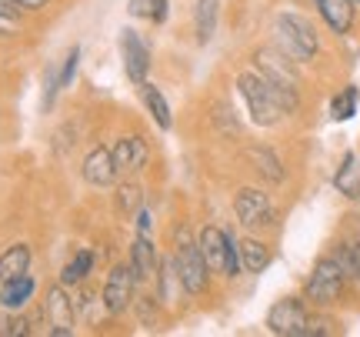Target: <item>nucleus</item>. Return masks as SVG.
<instances>
[{
  "instance_id": "obj_1",
  "label": "nucleus",
  "mask_w": 360,
  "mask_h": 337,
  "mask_svg": "<svg viewBox=\"0 0 360 337\" xmlns=\"http://www.w3.org/2000/svg\"><path fill=\"white\" fill-rule=\"evenodd\" d=\"M274 34H277L281 51L287 53L290 61H314V53H317V47H321L314 24H310L307 17L290 13V11H283V13L274 17Z\"/></svg>"
},
{
  "instance_id": "obj_2",
  "label": "nucleus",
  "mask_w": 360,
  "mask_h": 337,
  "mask_svg": "<svg viewBox=\"0 0 360 337\" xmlns=\"http://www.w3.org/2000/svg\"><path fill=\"white\" fill-rule=\"evenodd\" d=\"M237 91L247 101V110H250V120L257 127H274L281 120L283 107L277 104V97L270 91V84L260 74H240L237 77Z\"/></svg>"
},
{
  "instance_id": "obj_3",
  "label": "nucleus",
  "mask_w": 360,
  "mask_h": 337,
  "mask_svg": "<svg viewBox=\"0 0 360 337\" xmlns=\"http://www.w3.org/2000/svg\"><path fill=\"white\" fill-rule=\"evenodd\" d=\"M197 247H200L210 271L227 274V277L240 274V241H233L231 234H224L220 227H204Z\"/></svg>"
},
{
  "instance_id": "obj_4",
  "label": "nucleus",
  "mask_w": 360,
  "mask_h": 337,
  "mask_svg": "<svg viewBox=\"0 0 360 337\" xmlns=\"http://www.w3.org/2000/svg\"><path fill=\"white\" fill-rule=\"evenodd\" d=\"M177 274H180V287L187 291V294H204L207 291V281H210V267H207L204 254H200V247L191 244V237L180 231L177 234Z\"/></svg>"
},
{
  "instance_id": "obj_5",
  "label": "nucleus",
  "mask_w": 360,
  "mask_h": 337,
  "mask_svg": "<svg viewBox=\"0 0 360 337\" xmlns=\"http://www.w3.org/2000/svg\"><path fill=\"white\" fill-rule=\"evenodd\" d=\"M344 281H347V271L340 267V260H330V257L317 260V267H314V274L307 281V298L314 304H321V307L323 304H334L344 294Z\"/></svg>"
},
{
  "instance_id": "obj_6",
  "label": "nucleus",
  "mask_w": 360,
  "mask_h": 337,
  "mask_svg": "<svg viewBox=\"0 0 360 337\" xmlns=\"http://www.w3.org/2000/svg\"><path fill=\"white\" fill-rule=\"evenodd\" d=\"M267 327L281 337H307L310 314H307V307H304V300H297V298L277 300L267 314Z\"/></svg>"
},
{
  "instance_id": "obj_7",
  "label": "nucleus",
  "mask_w": 360,
  "mask_h": 337,
  "mask_svg": "<svg viewBox=\"0 0 360 337\" xmlns=\"http://www.w3.org/2000/svg\"><path fill=\"white\" fill-rule=\"evenodd\" d=\"M233 210H237V221L244 227H267L274 224V204L264 191H254V187H244L237 201H233Z\"/></svg>"
},
{
  "instance_id": "obj_8",
  "label": "nucleus",
  "mask_w": 360,
  "mask_h": 337,
  "mask_svg": "<svg viewBox=\"0 0 360 337\" xmlns=\"http://www.w3.org/2000/svg\"><path fill=\"white\" fill-rule=\"evenodd\" d=\"M120 53H124V70H127V77L141 87L143 80H147V70H150V47L141 40L137 30H120Z\"/></svg>"
},
{
  "instance_id": "obj_9",
  "label": "nucleus",
  "mask_w": 360,
  "mask_h": 337,
  "mask_svg": "<svg viewBox=\"0 0 360 337\" xmlns=\"http://www.w3.org/2000/svg\"><path fill=\"white\" fill-rule=\"evenodd\" d=\"M134 267L127 264H117L114 271L107 274V284H103V304H107V311L110 314H120L127 311L130 298H134Z\"/></svg>"
},
{
  "instance_id": "obj_10",
  "label": "nucleus",
  "mask_w": 360,
  "mask_h": 337,
  "mask_svg": "<svg viewBox=\"0 0 360 337\" xmlns=\"http://www.w3.org/2000/svg\"><path fill=\"white\" fill-rule=\"evenodd\" d=\"M254 61H257V70L260 77L274 84V87H283V91H297V74L294 67L287 64V53H277V51H257L254 53Z\"/></svg>"
},
{
  "instance_id": "obj_11",
  "label": "nucleus",
  "mask_w": 360,
  "mask_h": 337,
  "mask_svg": "<svg viewBox=\"0 0 360 337\" xmlns=\"http://www.w3.org/2000/svg\"><path fill=\"white\" fill-rule=\"evenodd\" d=\"M117 164H114V151H107V147H97V151H90L87 160H84V181L90 187H110L117 181Z\"/></svg>"
},
{
  "instance_id": "obj_12",
  "label": "nucleus",
  "mask_w": 360,
  "mask_h": 337,
  "mask_svg": "<svg viewBox=\"0 0 360 337\" xmlns=\"http://www.w3.org/2000/svg\"><path fill=\"white\" fill-rule=\"evenodd\" d=\"M47 317H51V334L53 337H70L74 334V300H67L64 287H53L47 294Z\"/></svg>"
},
{
  "instance_id": "obj_13",
  "label": "nucleus",
  "mask_w": 360,
  "mask_h": 337,
  "mask_svg": "<svg viewBox=\"0 0 360 337\" xmlns=\"http://www.w3.org/2000/svg\"><path fill=\"white\" fill-rule=\"evenodd\" d=\"M114 164L117 170H141L147 164V141L130 134V137H120L114 144Z\"/></svg>"
},
{
  "instance_id": "obj_14",
  "label": "nucleus",
  "mask_w": 360,
  "mask_h": 337,
  "mask_svg": "<svg viewBox=\"0 0 360 337\" xmlns=\"http://www.w3.org/2000/svg\"><path fill=\"white\" fill-rule=\"evenodd\" d=\"M130 267H134V277H137V281L157 277V250L147 234H141V237L134 241V247H130Z\"/></svg>"
},
{
  "instance_id": "obj_15",
  "label": "nucleus",
  "mask_w": 360,
  "mask_h": 337,
  "mask_svg": "<svg viewBox=\"0 0 360 337\" xmlns=\"http://www.w3.org/2000/svg\"><path fill=\"white\" fill-rule=\"evenodd\" d=\"M317 11L334 34H347L354 27V0H317Z\"/></svg>"
},
{
  "instance_id": "obj_16",
  "label": "nucleus",
  "mask_w": 360,
  "mask_h": 337,
  "mask_svg": "<svg viewBox=\"0 0 360 337\" xmlns=\"http://www.w3.org/2000/svg\"><path fill=\"white\" fill-rule=\"evenodd\" d=\"M334 187L344 197H360V154L357 151H350V154L340 160V167H337V174H334Z\"/></svg>"
},
{
  "instance_id": "obj_17",
  "label": "nucleus",
  "mask_w": 360,
  "mask_h": 337,
  "mask_svg": "<svg viewBox=\"0 0 360 337\" xmlns=\"http://www.w3.org/2000/svg\"><path fill=\"white\" fill-rule=\"evenodd\" d=\"M27 267H30V247L27 244H13L0 254V281L20 277V274H27Z\"/></svg>"
},
{
  "instance_id": "obj_18",
  "label": "nucleus",
  "mask_w": 360,
  "mask_h": 337,
  "mask_svg": "<svg viewBox=\"0 0 360 337\" xmlns=\"http://www.w3.org/2000/svg\"><path fill=\"white\" fill-rule=\"evenodd\" d=\"M217 13H220V0H197V11H193V27H197V40L207 44L217 30Z\"/></svg>"
},
{
  "instance_id": "obj_19",
  "label": "nucleus",
  "mask_w": 360,
  "mask_h": 337,
  "mask_svg": "<svg viewBox=\"0 0 360 337\" xmlns=\"http://www.w3.org/2000/svg\"><path fill=\"white\" fill-rule=\"evenodd\" d=\"M247 160H250L254 170H260L267 181H274V184L283 181V164L274 151H267V147H250V151H247Z\"/></svg>"
},
{
  "instance_id": "obj_20",
  "label": "nucleus",
  "mask_w": 360,
  "mask_h": 337,
  "mask_svg": "<svg viewBox=\"0 0 360 337\" xmlns=\"http://www.w3.org/2000/svg\"><path fill=\"white\" fill-rule=\"evenodd\" d=\"M30 294H34V277L20 274V277H13V281H4L0 300H4V304H7L11 311H20L27 300H30Z\"/></svg>"
},
{
  "instance_id": "obj_21",
  "label": "nucleus",
  "mask_w": 360,
  "mask_h": 337,
  "mask_svg": "<svg viewBox=\"0 0 360 337\" xmlns=\"http://www.w3.org/2000/svg\"><path fill=\"white\" fill-rule=\"evenodd\" d=\"M270 264V250L267 244H260V241H254V237H247V241H240V267L250 274H260L264 267Z\"/></svg>"
},
{
  "instance_id": "obj_22",
  "label": "nucleus",
  "mask_w": 360,
  "mask_h": 337,
  "mask_svg": "<svg viewBox=\"0 0 360 337\" xmlns=\"http://www.w3.org/2000/svg\"><path fill=\"white\" fill-rule=\"evenodd\" d=\"M141 97H143V104H147V110L154 114L157 124L167 130L170 124H174V117H170V104L164 101V94L157 91L154 84H147V80H143V84H141Z\"/></svg>"
},
{
  "instance_id": "obj_23",
  "label": "nucleus",
  "mask_w": 360,
  "mask_h": 337,
  "mask_svg": "<svg viewBox=\"0 0 360 337\" xmlns=\"http://www.w3.org/2000/svg\"><path fill=\"white\" fill-rule=\"evenodd\" d=\"M90 267H94V254H90V250H77V257L70 260V264L64 267V274H60V284L64 287L80 284V281L90 274Z\"/></svg>"
},
{
  "instance_id": "obj_24",
  "label": "nucleus",
  "mask_w": 360,
  "mask_h": 337,
  "mask_svg": "<svg viewBox=\"0 0 360 337\" xmlns=\"http://www.w3.org/2000/svg\"><path fill=\"white\" fill-rule=\"evenodd\" d=\"M130 13L134 17H150L154 24L167 20V0H130Z\"/></svg>"
},
{
  "instance_id": "obj_25",
  "label": "nucleus",
  "mask_w": 360,
  "mask_h": 337,
  "mask_svg": "<svg viewBox=\"0 0 360 337\" xmlns=\"http://www.w3.org/2000/svg\"><path fill=\"white\" fill-rule=\"evenodd\" d=\"M354 114H357V87H347V91H340L334 97L330 117H334V120H350Z\"/></svg>"
},
{
  "instance_id": "obj_26",
  "label": "nucleus",
  "mask_w": 360,
  "mask_h": 337,
  "mask_svg": "<svg viewBox=\"0 0 360 337\" xmlns=\"http://www.w3.org/2000/svg\"><path fill=\"white\" fill-rule=\"evenodd\" d=\"M120 210H127V214H134V210H141V204H143V194H141V187L137 184H124L120 187Z\"/></svg>"
},
{
  "instance_id": "obj_27",
  "label": "nucleus",
  "mask_w": 360,
  "mask_h": 337,
  "mask_svg": "<svg viewBox=\"0 0 360 337\" xmlns=\"http://www.w3.org/2000/svg\"><path fill=\"white\" fill-rule=\"evenodd\" d=\"M340 267H344L350 277H357V281H360V241H357V244L344 247V254H340Z\"/></svg>"
},
{
  "instance_id": "obj_28",
  "label": "nucleus",
  "mask_w": 360,
  "mask_h": 337,
  "mask_svg": "<svg viewBox=\"0 0 360 337\" xmlns=\"http://www.w3.org/2000/svg\"><path fill=\"white\" fill-rule=\"evenodd\" d=\"M77 61H80V47H70V53H67V61H64V70H60V87H70V80L77 74Z\"/></svg>"
},
{
  "instance_id": "obj_29",
  "label": "nucleus",
  "mask_w": 360,
  "mask_h": 337,
  "mask_svg": "<svg viewBox=\"0 0 360 337\" xmlns=\"http://www.w3.org/2000/svg\"><path fill=\"white\" fill-rule=\"evenodd\" d=\"M0 334L4 337H24L27 334V321L24 317H7V321L0 324Z\"/></svg>"
},
{
  "instance_id": "obj_30",
  "label": "nucleus",
  "mask_w": 360,
  "mask_h": 337,
  "mask_svg": "<svg viewBox=\"0 0 360 337\" xmlns=\"http://www.w3.org/2000/svg\"><path fill=\"white\" fill-rule=\"evenodd\" d=\"M17 20V4L13 0H0V24H11Z\"/></svg>"
},
{
  "instance_id": "obj_31",
  "label": "nucleus",
  "mask_w": 360,
  "mask_h": 337,
  "mask_svg": "<svg viewBox=\"0 0 360 337\" xmlns=\"http://www.w3.org/2000/svg\"><path fill=\"white\" fill-rule=\"evenodd\" d=\"M150 227H154V214H150L147 208H141V210H137V231L150 234Z\"/></svg>"
},
{
  "instance_id": "obj_32",
  "label": "nucleus",
  "mask_w": 360,
  "mask_h": 337,
  "mask_svg": "<svg viewBox=\"0 0 360 337\" xmlns=\"http://www.w3.org/2000/svg\"><path fill=\"white\" fill-rule=\"evenodd\" d=\"M17 7H27V11H40V7H47V0H13Z\"/></svg>"
},
{
  "instance_id": "obj_33",
  "label": "nucleus",
  "mask_w": 360,
  "mask_h": 337,
  "mask_svg": "<svg viewBox=\"0 0 360 337\" xmlns=\"http://www.w3.org/2000/svg\"><path fill=\"white\" fill-rule=\"evenodd\" d=\"M354 4H360V0H354Z\"/></svg>"
}]
</instances>
